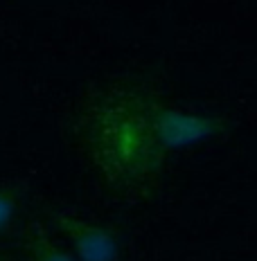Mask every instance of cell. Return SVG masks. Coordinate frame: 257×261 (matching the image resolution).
<instances>
[{
  "label": "cell",
  "instance_id": "6",
  "mask_svg": "<svg viewBox=\"0 0 257 261\" xmlns=\"http://www.w3.org/2000/svg\"><path fill=\"white\" fill-rule=\"evenodd\" d=\"M0 261H12V259H9V254H7V252H5V250H3V248H0Z\"/></svg>",
  "mask_w": 257,
  "mask_h": 261
},
{
  "label": "cell",
  "instance_id": "2",
  "mask_svg": "<svg viewBox=\"0 0 257 261\" xmlns=\"http://www.w3.org/2000/svg\"><path fill=\"white\" fill-rule=\"evenodd\" d=\"M142 111L154 126L160 144L165 149H178V146L192 144L196 140L205 138L215 130V122L201 115H188L178 108L162 104L160 99L142 92Z\"/></svg>",
  "mask_w": 257,
  "mask_h": 261
},
{
  "label": "cell",
  "instance_id": "3",
  "mask_svg": "<svg viewBox=\"0 0 257 261\" xmlns=\"http://www.w3.org/2000/svg\"><path fill=\"white\" fill-rule=\"evenodd\" d=\"M52 221L77 248L79 261H118V241L108 230L68 212H54Z\"/></svg>",
  "mask_w": 257,
  "mask_h": 261
},
{
  "label": "cell",
  "instance_id": "1",
  "mask_svg": "<svg viewBox=\"0 0 257 261\" xmlns=\"http://www.w3.org/2000/svg\"><path fill=\"white\" fill-rule=\"evenodd\" d=\"M79 140L92 167L118 192L142 196L154 189L167 149L142 111V92L111 88L86 104Z\"/></svg>",
  "mask_w": 257,
  "mask_h": 261
},
{
  "label": "cell",
  "instance_id": "5",
  "mask_svg": "<svg viewBox=\"0 0 257 261\" xmlns=\"http://www.w3.org/2000/svg\"><path fill=\"white\" fill-rule=\"evenodd\" d=\"M20 203H23V187H18V185H0V234H5L14 225Z\"/></svg>",
  "mask_w": 257,
  "mask_h": 261
},
{
  "label": "cell",
  "instance_id": "4",
  "mask_svg": "<svg viewBox=\"0 0 257 261\" xmlns=\"http://www.w3.org/2000/svg\"><path fill=\"white\" fill-rule=\"evenodd\" d=\"M18 248L25 261H75L68 252L54 243L50 232L41 223H30L18 234Z\"/></svg>",
  "mask_w": 257,
  "mask_h": 261
}]
</instances>
